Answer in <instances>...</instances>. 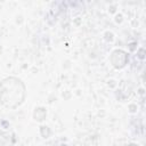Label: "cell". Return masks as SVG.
I'll return each instance as SVG.
<instances>
[{"instance_id": "obj_1", "label": "cell", "mask_w": 146, "mask_h": 146, "mask_svg": "<svg viewBox=\"0 0 146 146\" xmlns=\"http://www.w3.org/2000/svg\"><path fill=\"white\" fill-rule=\"evenodd\" d=\"M25 88L21 80L8 78L0 82V102L7 107H16L25 96Z\"/></svg>"}]
</instances>
